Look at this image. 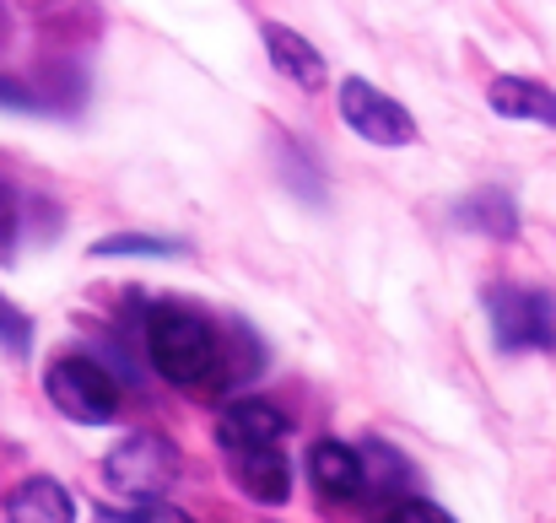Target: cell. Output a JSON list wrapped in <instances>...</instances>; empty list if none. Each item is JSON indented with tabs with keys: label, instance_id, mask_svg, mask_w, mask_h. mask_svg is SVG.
<instances>
[{
	"label": "cell",
	"instance_id": "cell-1",
	"mask_svg": "<svg viewBox=\"0 0 556 523\" xmlns=\"http://www.w3.org/2000/svg\"><path fill=\"white\" fill-rule=\"evenodd\" d=\"M147 350H152V367L189 394L222 388V341L194 308H179V303L152 308L147 314Z\"/></svg>",
	"mask_w": 556,
	"mask_h": 523
},
{
	"label": "cell",
	"instance_id": "cell-2",
	"mask_svg": "<svg viewBox=\"0 0 556 523\" xmlns=\"http://www.w3.org/2000/svg\"><path fill=\"white\" fill-rule=\"evenodd\" d=\"M43 388H49L54 410L71 416V421L98 426V421H114V416H119V383H114V372H109L103 361H92V356H60V361L43 372Z\"/></svg>",
	"mask_w": 556,
	"mask_h": 523
},
{
	"label": "cell",
	"instance_id": "cell-3",
	"mask_svg": "<svg viewBox=\"0 0 556 523\" xmlns=\"http://www.w3.org/2000/svg\"><path fill=\"white\" fill-rule=\"evenodd\" d=\"M179 448L168 443V437H157V432H136V437H125L114 454H109V486L119 492V497H136V502H152V497H163L174 481H179Z\"/></svg>",
	"mask_w": 556,
	"mask_h": 523
},
{
	"label": "cell",
	"instance_id": "cell-4",
	"mask_svg": "<svg viewBox=\"0 0 556 523\" xmlns=\"http://www.w3.org/2000/svg\"><path fill=\"white\" fill-rule=\"evenodd\" d=\"M486 314L503 350H546L556 346V303L535 286H492Z\"/></svg>",
	"mask_w": 556,
	"mask_h": 523
},
{
	"label": "cell",
	"instance_id": "cell-5",
	"mask_svg": "<svg viewBox=\"0 0 556 523\" xmlns=\"http://www.w3.org/2000/svg\"><path fill=\"white\" fill-rule=\"evenodd\" d=\"M341 119L363 141H372V146H410L416 141V119L389 92H378L372 81H363V76H346L341 81Z\"/></svg>",
	"mask_w": 556,
	"mask_h": 523
},
{
	"label": "cell",
	"instance_id": "cell-6",
	"mask_svg": "<svg viewBox=\"0 0 556 523\" xmlns=\"http://www.w3.org/2000/svg\"><path fill=\"white\" fill-rule=\"evenodd\" d=\"M281 432H287V416H281L270 399H238V405H227L222 421H216V437H222V448H227L232 459H238V454L276 448Z\"/></svg>",
	"mask_w": 556,
	"mask_h": 523
},
{
	"label": "cell",
	"instance_id": "cell-7",
	"mask_svg": "<svg viewBox=\"0 0 556 523\" xmlns=\"http://www.w3.org/2000/svg\"><path fill=\"white\" fill-rule=\"evenodd\" d=\"M308 475H314V486H319L325 502H352V497H363V486H368L363 454L346 448V443H336V437H325V443L308 448Z\"/></svg>",
	"mask_w": 556,
	"mask_h": 523
},
{
	"label": "cell",
	"instance_id": "cell-8",
	"mask_svg": "<svg viewBox=\"0 0 556 523\" xmlns=\"http://www.w3.org/2000/svg\"><path fill=\"white\" fill-rule=\"evenodd\" d=\"M265 49H270V65H276L287 81H298L303 92H319V87L330 81L325 54H319L303 33H292V27H281V22H265Z\"/></svg>",
	"mask_w": 556,
	"mask_h": 523
},
{
	"label": "cell",
	"instance_id": "cell-9",
	"mask_svg": "<svg viewBox=\"0 0 556 523\" xmlns=\"http://www.w3.org/2000/svg\"><path fill=\"white\" fill-rule=\"evenodd\" d=\"M486 103L503 119H530V125H552L556 130V92L541 87V81H530V76H497Z\"/></svg>",
	"mask_w": 556,
	"mask_h": 523
},
{
	"label": "cell",
	"instance_id": "cell-10",
	"mask_svg": "<svg viewBox=\"0 0 556 523\" xmlns=\"http://www.w3.org/2000/svg\"><path fill=\"white\" fill-rule=\"evenodd\" d=\"M5 519L11 523H76V502H71V492H65L60 481L33 475V481H22V486L11 492Z\"/></svg>",
	"mask_w": 556,
	"mask_h": 523
},
{
	"label": "cell",
	"instance_id": "cell-11",
	"mask_svg": "<svg viewBox=\"0 0 556 523\" xmlns=\"http://www.w3.org/2000/svg\"><path fill=\"white\" fill-rule=\"evenodd\" d=\"M232 481H238L254 502H287V492H292V464H287V454H281V448L238 454Z\"/></svg>",
	"mask_w": 556,
	"mask_h": 523
},
{
	"label": "cell",
	"instance_id": "cell-12",
	"mask_svg": "<svg viewBox=\"0 0 556 523\" xmlns=\"http://www.w3.org/2000/svg\"><path fill=\"white\" fill-rule=\"evenodd\" d=\"M459 221L486 232V238H514L519 232V211H514V200L503 189H481V194L459 200Z\"/></svg>",
	"mask_w": 556,
	"mask_h": 523
},
{
	"label": "cell",
	"instance_id": "cell-13",
	"mask_svg": "<svg viewBox=\"0 0 556 523\" xmlns=\"http://www.w3.org/2000/svg\"><path fill=\"white\" fill-rule=\"evenodd\" d=\"M98 259H168V254H185L179 238H147V232H119V238H103L92 243Z\"/></svg>",
	"mask_w": 556,
	"mask_h": 523
},
{
	"label": "cell",
	"instance_id": "cell-14",
	"mask_svg": "<svg viewBox=\"0 0 556 523\" xmlns=\"http://www.w3.org/2000/svg\"><path fill=\"white\" fill-rule=\"evenodd\" d=\"M0 346L11 350V356H22V350L33 346V319L22 308H11L5 297H0Z\"/></svg>",
	"mask_w": 556,
	"mask_h": 523
},
{
	"label": "cell",
	"instance_id": "cell-15",
	"mask_svg": "<svg viewBox=\"0 0 556 523\" xmlns=\"http://www.w3.org/2000/svg\"><path fill=\"white\" fill-rule=\"evenodd\" d=\"M378 523H454L443 508H432V502H421V497H400V502H389Z\"/></svg>",
	"mask_w": 556,
	"mask_h": 523
},
{
	"label": "cell",
	"instance_id": "cell-16",
	"mask_svg": "<svg viewBox=\"0 0 556 523\" xmlns=\"http://www.w3.org/2000/svg\"><path fill=\"white\" fill-rule=\"evenodd\" d=\"M16 227H22V211H16V189L0 178V259H11L16 248Z\"/></svg>",
	"mask_w": 556,
	"mask_h": 523
},
{
	"label": "cell",
	"instance_id": "cell-17",
	"mask_svg": "<svg viewBox=\"0 0 556 523\" xmlns=\"http://www.w3.org/2000/svg\"><path fill=\"white\" fill-rule=\"evenodd\" d=\"M125 523H189V513L168 508V502H147L141 513H125Z\"/></svg>",
	"mask_w": 556,
	"mask_h": 523
},
{
	"label": "cell",
	"instance_id": "cell-18",
	"mask_svg": "<svg viewBox=\"0 0 556 523\" xmlns=\"http://www.w3.org/2000/svg\"><path fill=\"white\" fill-rule=\"evenodd\" d=\"M0 109H38V98L16 81H0Z\"/></svg>",
	"mask_w": 556,
	"mask_h": 523
}]
</instances>
